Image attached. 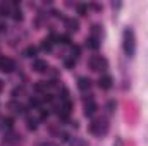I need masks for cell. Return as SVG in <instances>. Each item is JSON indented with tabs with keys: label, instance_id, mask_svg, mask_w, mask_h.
Wrapping results in <instances>:
<instances>
[{
	"label": "cell",
	"instance_id": "9c48e42d",
	"mask_svg": "<svg viewBox=\"0 0 148 146\" xmlns=\"http://www.w3.org/2000/svg\"><path fill=\"white\" fill-rule=\"evenodd\" d=\"M66 26H67L71 31H77V28H79V23H77L76 19H67V21H66Z\"/></svg>",
	"mask_w": 148,
	"mask_h": 146
},
{
	"label": "cell",
	"instance_id": "ac0fdd59",
	"mask_svg": "<svg viewBox=\"0 0 148 146\" xmlns=\"http://www.w3.org/2000/svg\"><path fill=\"white\" fill-rule=\"evenodd\" d=\"M28 129H31V131L36 129V120L35 119H28Z\"/></svg>",
	"mask_w": 148,
	"mask_h": 146
},
{
	"label": "cell",
	"instance_id": "5bb4252c",
	"mask_svg": "<svg viewBox=\"0 0 148 146\" xmlns=\"http://www.w3.org/2000/svg\"><path fill=\"white\" fill-rule=\"evenodd\" d=\"M2 129H12V119H2Z\"/></svg>",
	"mask_w": 148,
	"mask_h": 146
},
{
	"label": "cell",
	"instance_id": "30bf717a",
	"mask_svg": "<svg viewBox=\"0 0 148 146\" xmlns=\"http://www.w3.org/2000/svg\"><path fill=\"white\" fill-rule=\"evenodd\" d=\"M12 17H14L16 21H23V12H21V9H19V3L14 7V10H12Z\"/></svg>",
	"mask_w": 148,
	"mask_h": 146
},
{
	"label": "cell",
	"instance_id": "7c38bea8",
	"mask_svg": "<svg viewBox=\"0 0 148 146\" xmlns=\"http://www.w3.org/2000/svg\"><path fill=\"white\" fill-rule=\"evenodd\" d=\"M88 45H90V48H93V50H97V48L100 46V41H98V38L91 36L90 40H88Z\"/></svg>",
	"mask_w": 148,
	"mask_h": 146
},
{
	"label": "cell",
	"instance_id": "5b68a950",
	"mask_svg": "<svg viewBox=\"0 0 148 146\" xmlns=\"http://www.w3.org/2000/svg\"><path fill=\"white\" fill-rule=\"evenodd\" d=\"M97 110H98V107H97V103L91 98L90 100H84V115L86 117H93Z\"/></svg>",
	"mask_w": 148,
	"mask_h": 146
},
{
	"label": "cell",
	"instance_id": "e0dca14e",
	"mask_svg": "<svg viewBox=\"0 0 148 146\" xmlns=\"http://www.w3.org/2000/svg\"><path fill=\"white\" fill-rule=\"evenodd\" d=\"M71 52H73V55H71V57H73L74 60H76V59L79 57V53H81V50H79V46H73V48H71Z\"/></svg>",
	"mask_w": 148,
	"mask_h": 146
},
{
	"label": "cell",
	"instance_id": "d6986e66",
	"mask_svg": "<svg viewBox=\"0 0 148 146\" xmlns=\"http://www.w3.org/2000/svg\"><path fill=\"white\" fill-rule=\"evenodd\" d=\"M57 40H59V43H62V45H69V36H66V35L59 36Z\"/></svg>",
	"mask_w": 148,
	"mask_h": 146
},
{
	"label": "cell",
	"instance_id": "ffe728a7",
	"mask_svg": "<svg viewBox=\"0 0 148 146\" xmlns=\"http://www.w3.org/2000/svg\"><path fill=\"white\" fill-rule=\"evenodd\" d=\"M74 65H76V60H74L73 57L66 60V67H69V69H71V67H74Z\"/></svg>",
	"mask_w": 148,
	"mask_h": 146
},
{
	"label": "cell",
	"instance_id": "ba28073f",
	"mask_svg": "<svg viewBox=\"0 0 148 146\" xmlns=\"http://www.w3.org/2000/svg\"><path fill=\"white\" fill-rule=\"evenodd\" d=\"M77 88H79L81 91H88V89L91 88V81H90L88 77H79V79H77Z\"/></svg>",
	"mask_w": 148,
	"mask_h": 146
},
{
	"label": "cell",
	"instance_id": "277c9868",
	"mask_svg": "<svg viewBox=\"0 0 148 146\" xmlns=\"http://www.w3.org/2000/svg\"><path fill=\"white\" fill-rule=\"evenodd\" d=\"M14 69H16V62H14L12 59H9V57H2V59H0V71H2V72L10 74Z\"/></svg>",
	"mask_w": 148,
	"mask_h": 146
},
{
	"label": "cell",
	"instance_id": "3957f363",
	"mask_svg": "<svg viewBox=\"0 0 148 146\" xmlns=\"http://www.w3.org/2000/svg\"><path fill=\"white\" fill-rule=\"evenodd\" d=\"M88 65H90V69L91 71H97V72H102V71H105L107 69V60L102 57V55H93V57H90V60H88Z\"/></svg>",
	"mask_w": 148,
	"mask_h": 146
},
{
	"label": "cell",
	"instance_id": "44dd1931",
	"mask_svg": "<svg viewBox=\"0 0 148 146\" xmlns=\"http://www.w3.org/2000/svg\"><path fill=\"white\" fill-rule=\"evenodd\" d=\"M40 146H57V145H53V143H50V141H45V143H41Z\"/></svg>",
	"mask_w": 148,
	"mask_h": 146
},
{
	"label": "cell",
	"instance_id": "6da1fadb",
	"mask_svg": "<svg viewBox=\"0 0 148 146\" xmlns=\"http://www.w3.org/2000/svg\"><path fill=\"white\" fill-rule=\"evenodd\" d=\"M90 131H91L95 136H98V138L105 136V134L109 132V122H107V119H95V120L90 124Z\"/></svg>",
	"mask_w": 148,
	"mask_h": 146
},
{
	"label": "cell",
	"instance_id": "9a60e30c",
	"mask_svg": "<svg viewBox=\"0 0 148 146\" xmlns=\"http://www.w3.org/2000/svg\"><path fill=\"white\" fill-rule=\"evenodd\" d=\"M48 86H50V84H48V83H45V81H40V83H38L36 86H35V88H36L38 91H45V89H47V88H48Z\"/></svg>",
	"mask_w": 148,
	"mask_h": 146
},
{
	"label": "cell",
	"instance_id": "8fae6325",
	"mask_svg": "<svg viewBox=\"0 0 148 146\" xmlns=\"http://www.w3.org/2000/svg\"><path fill=\"white\" fill-rule=\"evenodd\" d=\"M36 55V46H28L26 50H24V57H29V59H33Z\"/></svg>",
	"mask_w": 148,
	"mask_h": 146
},
{
	"label": "cell",
	"instance_id": "2e32d148",
	"mask_svg": "<svg viewBox=\"0 0 148 146\" xmlns=\"http://www.w3.org/2000/svg\"><path fill=\"white\" fill-rule=\"evenodd\" d=\"M77 12H79L81 16H86V12H88V7H86L84 3H79V5H77Z\"/></svg>",
	"mask_w": 148,
	"mask_h": 146
},
{
	"label": "cell",
	"instance_id": "7a4b0ae2",
	"mask_svg": "<svg viewBox=\"0 0 148 146\" xmlns=\"http://www.w3.org/2000/svg\"><path fill=\"white\" fill-rule=\"evenodd\" d=\"M124 52L127 57H133L136 52V40H134V33L133 29H126L124 31Z\"/></svg>",
	"mask_w": 148,
	"mask_h": 146
},
{
	"label": "cell",
	"instance_id": "7402d4cb",
	"mask_svg": "<svg viewBox=\"0 0 148 146\" xmlns=\"http://www.w3.org/2000/svg\"><path fill=\"white\" fill-rule=\"evenodd\" d=\"M2 89H3V83L0 81V91H2Z\"/></svg>",
	"mask_w": 148,
	"mask_h": 146
},
{
	"label": "cell",
	"instance_id": "8992f818",
	"mask_svg": "<svg viewBox=\"0 0 148 146\" xmlns=\"http://www.w3.org/2000/svg\"><path fill=\"white\" fill-rule=\"evenodd\" d=\"M112 77L110 76H102L100 79H98V86H100V89H110L112 88Z\"/></svg>",
	"mask_w": 148,
	"mask_h": 146
},
{
	"label": "cell",
	"instance_id": "4fadbf2b",
	"mask_svg": "<svg viewBox=\"0 0 148 146\" xmlns=\"http://www.w3.org/2000/svg\"><path fill=\"white\" fill-rule=\"evenodd\" d=\"M41 50H43V52H50V50H52V41L45 38V40L41 41Z\"/></svg>",
	"mask_w": 148,
	"mask_h": 146
},
{
	"label": "cell",
	"instance_id": "52a82bcc",
	"mask_svg": "<svg viewBox=\"0 0 148 146\" xmlns=\"http://www.w3.org/2000/svg\"><path fill=\"white\" fill-rule=\"evenodd\" d=\"M33 69H35V72H47L48 71V64H47V60H35L33 62Z\"/></svg>",
	"mask_w": 148,
	"mask_h": 146
}]
</instances>
